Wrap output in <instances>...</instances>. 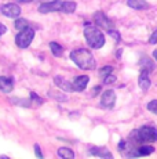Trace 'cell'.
<instances>
[{
  "label": "cell",
  "instance_id": "cell-1",
  "mask_svg": "<svg viewBox=\"0 0 157 159\" xmlns=\"http://www.w3.org/2000/svg\"><path fill=\"white\" fill-rule=\"evenodd\" d=\"M70 60L81 69H94L95 68V60L94 56L86 48H77L70 53Z\"/></svg>",
  "mask_w": 157,
  "mask_h": 159
},
{
  "label": "cell",
  "instance_id": "cell-2",
  "mask_svg": "<svg viewBox=\"0 0 157 159\" xmlns=\"http://www.w3.org/2000/svg\"><path fill=\"white\" fill-rule=\"evenodd\" d=\"M129 140L134 144H142V143H155L157 141V129L153 126H142L139 130L131 133Z\"/></svg>",
  "mask_w": 157,
  "mask_h": 159
},
{
  "label": "cell",
  "instance_id": "cell-3",
  "mask_svg": "<svg viewBox=\"0 0 157 159\" xmlns=\"http://www.w3.org/2000/svg\"><path fill=\"white\" fill-rule=\"evenodd\" d=\"M84 36H86L87 43L90 44L91 48H101L105 44V36L98 28L91 25H87L84 29Z\"/></svg>",
  "mask_w": 157,
  "mask_h": 159
},
{
  "label": "cell",
  "instance_id": "cell-4",
  "mask_svg": "<svg viewBox=\"0 0 157 159\" xmlns=\"http://www.w3.org/2000/svg\"><path fill=\"white\" fill-rule=\"evenodd\" d=\"M33 38H35V29H32L31 26H26L25 29H22L15 38V43L18 47L26 48L29 47V44L32 43Z\"/></svg>",
  "mask_w": 157,
  "mask_h": 159
},
{
  "label": "cell",
  "instance_id": "cell-5",
  "mask_svg": "<svg viewBox=\"0 0 157 159\" xmlns=\"http://www.w3.org/2000/svg\"><path fill=\"white\" fill-rule=\"evenodd\" d=\"M2 14L8 18H18L21 15V7L14 3H7V4L2 6Z\"/></svg>",
  "mask_w": 157,
  "mask_h": 159
},
{
  "label": "cell",
  "instance_id": "cell-6",
  "mask_svg": "<svg viewBox=\"0 0 157 159\" xmlns=\"http://www.w3.org/2000/svg\"><path fill=\"white\" fill-rule=\"evenodd\" d=\"M94 21L96 24V26H99V28L102 29H113V22L109 20V18L105 15V13H102V11H96L95 15H94Z\"/></svg>",
  "mask_w": 157,
  "mask_h": 159
},
{
  "label": "cell",
  "instance_id": "cell-7",
  "mask_svg": "<svg viewBox=\"0 0 157 159\" xmlns=\"http://www.w3.org/2000/svg\"><path fill=\"white\" fill-rule=\"evenodd\" d=\"M114 102H116V93L113 90H106L101 97V107L102 108L110 109L114 107Z\"/></svg>",
  "mask_w": 157,
  "mask_h": 159
},
{
  "label": "cell",
  "instance_id": "cell-8",
  "mask_svg": "<svg viewBox=\"0 0 157 159\" xmlns=\"http://www.w3.org/2000/svg\"><path fill=\"white\" fill-rule=\"evenodd\" d=\"M61 6L62 2L57 0V2H51V3H41L39 11L40 13H54V11H61Z\"/></svg>",
  "mask_w": 157,
  "mask_h": 159
},
{
  "label": "cell",
  "instance_id": "cell-9",
  "mask_svg": "<svg viewBox=\"0 0 157 159\" xmlns=\"http://www.w3.org/2000/svg\"><path fill=\"white\" fill-rule=\"evenodd\" d=\"M153 151H155V148L152 145H141L138 148H132L128 157H146V155L153 154Z\"/></svg>",
  "mask_w": 157,
  "mask_h": 159
},
{
  "label": "cell",
  "instance_id": "cell-10",
  "mask_svg": "<svg viewBox=\"0 0 157 159\" xmlns=\"http://www.w3.org/2000/svg\"><path fill=\"white\" fill-rule=\"evenodd\" d=\"M88 80L90 78L87 75H81V76H77L73 82H72V86H73V90L74 91H83L84 89L87 87L88 84Z\"/></svg>",
  "mask_w": 157,
  "mask_h": 159
},
{
  "label": "cell",
  "instance_id": "cell-11",
  "mask_svg": "<svg viewBox=\"0 0 157 159\" xmlns=\"http://www.w3.org/2000/svg\"><path fill=\"white\" fill-rule=\"evenodd\" d=\"M90 154L94 157L105 158V159H112V152L105 147H91L90 148Z\"/></svg>",
  "mask_w": 157,
  "mask_h": 159
},
{
  "label": "cell",
  "instance_id": "cell-12",
  "mask_svg": "<svg viewBox=\"0 0 157 159\" xmlns=\"http://www.w3.org/2000/svg\"><path fill=\"white\" fill-rule=\"evenodd\" d=\"M14 89V82L13 79L6 78V76H0V90L3 93H11Z\"/></svg>",
  "mask_w": 157,
  "mask_h": 159
},
{
  "label": "cell",
  "instance_id": "cell-13",
  "mask_svg": "<svg viewBox=\"0 0 157 159\" xmlns=\"http://www.w3.org/2000/svg\"><path fill=\"white\" fill-rule=\"evenodd\" d=\"M139 87L142 89L143 91L149 90L150 87V79H149V71H146V69H143L139 76Z\"/></svg>",
  "mask_w": 157,
  "mask_h": 159
},
{
  "label": "cell",
  "instance_id": "cell-14",
  "mask_svg": "<svg viewBox=\"0 0 157 159\" xmlns=\"http://www.w3.org/2000/svg\"><path fill=\"white\" fill-rule=\"evenodd\" d=\"M54 82H55L57 86L61 87L63 91H73V86H72V83L66 82L62 76H55V78H54Z\"/></svg>",
  "mask_w": 157,
  "mask_h": 159
},
{
  "label": "cell",
  "instance_id": "cell-15",
  "mask_svg": "<svg viewBox=\"0 0 157 159\" xmlns=\"http://www.w3.org/2000/svg\"><path fill=\"white\" fill-rule=\"evenodd\" d=\"M127 4L131 8H135V10H145V8L149 7L146 0H128Z\"/></svg>",
  "mask_w": 157,
  "mask_h": 159
},
{
  "label": "cell",
  "instance_id": "cell-16",
  "mask_svg": "<svg viewBox=\"0 0 157 159\" xmlns=\"http://www.w3.org/2000/svg\"><path fill=\"white\" fill-rule=\"evenodd\" d=\"M76 3L72 2V0H68V2H62V6H61V11L65 14H72L74 13L76 10Z\"/></svg>",
  "mask_w": 157,
  "mask_h": 159
},
{
  "label": "cell",
  "instance_id": "cell-17",
  "mask_svg": "<svg viewBox=\"0 0 157 159\" xmlns=\"http://www.w3.org/2000/svg\"><path fill=\"white\" fill-rule=\"evenodd\" d=\"M50 48H51V53H53L55 57H62L63 48H62V46L59 43H57V42H51V43H50Z\"/></svg>",
  "mask_w": 157,
  "mask_h": 159
},
{
  "label": "cell",
  "instance_id": "cell-18",
  "mask_svg": "<svg viewBox=\"0 0 157 159\" xmlns=\"http://www.w3.org/2000/svg\"><path fill=\"white\" fill-rule=\"evenodd\" d=\"M58 155L61 158H63V159H73L74 158L73 151L69 149V148H66V147H62V148L58 149Z\"/></svg>",
  "mask_w": 157,
  "mask_h": 159
},
{
  "label": "cell",
  "instance_id": "cell-19",
  "mask_svg": "<svg viewBox=\"0 0 157 159\" xmlns=\"http://www.w3.org/2000/svg\"><path fill=\"white\" fill-rule=\"evenodd\" d=\"M48 96H50L51 98H54V100H57V101H59V102L68 101V97H66L65 94L59 93V91H53V90H50V91H48Z\"/></svg>",
  "mask_w": 157,
  "mask_h": 159
},
{
  "label": "cell",
  "instance_id": "cell-20",
  "mask_svg": "<svg viewBox=\"0 0 157 159\" xmlns=\"http://www.w3.org/2000/svg\"><path fill=\"white\" fill-rule=\"evenodd\" d=\"M14 26H15L18 30H22V29H25L26 26H28V21L23 20V18H17V21H15V24H14Z\"/></svg>",
  "mask_w": 157,
  "mask_h": 159
},
{
  "label": "cell",
  "instance_id": "cell-21",
  "mask_svg": "<svg viewBox=\"0 0 157 159\" xmlns=\"http://www.w3.org/2000/svg\"><path fill=\"white\" fill-rule=\"evenodd\" d=\"M112 71H113V68H112V66H104V68L101 69V72H99V75L102 76V78H105V76H108V75H110L112 73Z\"/></svg>",
  "mask_w": 157,
  "mask_h": 159
},
{
  "label": "cell",
  "instance_id": "cell-22",
  "mask_svg": "<svg viewBox=\"0 0 157 159\" xmlns=\"http://www.w3.org/2000/svg\"><path fill=\"white\" fill-rule=\"evenodd\" d=\"M147 109H149L150 112L157 114V100H153V101H150L149 104H147Z\"/></svg>",
  "mask_w": 157,
  "mask_h": 159
},
{
  "label": "cell",
  "instance_id": "cell-23",
  "mask_svg": "<svg viewBox=\"0 0 157 159\" xmlns=\"http://www.w3.org/2000/svg\"><path fill=\"white\" fill-rule=\"evenodd\" d=\"M13 102H18V105L21 107H31V102L28 101V100H19V98H13L11 100Z\"/></svg>",
  "mask_w": 157,
  "mask_h": 159
},
{
  "label": "cell",
  "instance_id": "cell-24",
  "mask_svg": "<svg viewBox=\"0 0 157 159\" xmlns=\"http://www.w3.org/2000/svg\"><path fill=\"white\" fill-rule=\"evenodd\" d=\"M104 79V83L105 84H110V83H113V82H116V76L114 75H108V76H105V78H102Z\"/></svg>",
  "mask_w": 157,
  "mask_h": 159
},
{
  "label": "cell",
  "instance_id": "cell-25",
  "mask_svg": "<svg viewBox=\"0 0 157 159\" xmlns=\"http://www.w3.org/2000/svg\"><path fill=\"white\" fill-rule=\"evenodd\" d=\"M108 33H109L110 36H113L114 40H116V42H119V40H120V33L117 32V30H114V29H109V30H108Z\"/></svg>",
  "mask_w": 157,
  "mask_h": 159
},
{
  "label": "cell",
  "instance_id": "cell-26",
  "mask_svg": "<svg viewBox=\"0 0 157 159\" xmlns=\"http://www.w3.org/2000/svg\"><path fill=\"white\" fill-rule=\"evenodd\" d=\"M31 98H32V101L37 102L39 105H40V104H43V100H41L40 97H39V96H37V94H36V93H31Z\"/></svg>",
  "mask_w": 157,
  "mask_h": 159
},
{
  "label": "cell",
  "instance_id": "cell-27",
  "mask_svg": "<svg viewBox=\"0 0 157 159\" xmlns=\"http://www.w3.org/2000/svg\"><path fill=\"white\" fill-rule=\"evenodd\" d=\"M149 43H150V44H156V43H157V29H156V32L153 33L152 36H150Z\"/></svg>",
  "mask_w": 157,
  "mask_h": 159
},
{
  "label": "cell",
  "instance_id": "cell-28",
  "mask_svg": "<svg viewBox=\"0 0 157 159\" xmlns=\"http://www.w3.org/2000/svg\"><path fill=\"white\" fill-rule=\"evenodd\" d=\"M35 152H36V155H37V158H43V154H41L39 144H35Z\"/></svg>",
  "mask_w": 157,
  "mask_h": 159
},
{
  "label": "cell",
  "instance_id": "cell-29",
  "mask_svg": "<svg viewBox=\"0 0 157 159\" xmlns=\"http://www.w3.org/2000/svg\"><path fill=\"white\" fill-rule=\"evenodd\" d=\"M125 145H127V143H125V141H120L119 149H120V151H124V149H125Z\"/></svg>",
  "mask_w": 157,
  "mask_h": 159
},
{
  "label": "cell",
  "instance_id": "cell-30",
  "mask_svg": "<svg viewBox=\"0 0 157 159\" xmlns=\"http://www.w3.org/2000/svg\"><path fill=\"white\" fill-rule=\"evenodd\" d=\"M6 30H7V28H6L3 24H0V35H2V33H6Z\"/></svg>",
  "mask_w": 157,
  "mask_h": 159
},
{
  "label": "cell",
  "instance_id": "cell-31",
  "mask_svg": "<svg viewBox=\"0 0 157 159\" xmlns=\"http://www.w3.org/2000/svg\"><path fill=\"white\" fill-rule=\"evenodd\" d=\"M15 3H31L33 2V0H14Z\"/></svg>",
  "mask_w": 157,
  "mask_h": 159
},
{
  "label": "cell",
  "instance_id": "cell-32",
  "mask_svg": "<svg viewBox=\"0 0 157 159\" xmlns=\"http://www.w3.org/2000/svg\"><path fill=\"white\" fill-rule=\"evenodd\" d=\"M99 89H101V87H95L94 90H92V93H91V96H92V97H94V96H96V91H98Z\"/></svg>",
  "mask_w": 157,
  "mask_h": 159
},
{
  "label": "cell",
  "instance_id": "cell-33",
  "mask_svg": "<svg viewBox=\"0 0 157 159\" xmlns=\"http://www.w3.org/2000/svg\"><path fill=\"white\" fill-rule=\"evenodd\" d=\"M51 2H57V0H41V3H51Z\"/></svg>",
  "mask_w": 157,
  "mask_h": 159
},
{
  "label": "cell",
  "instance_id": "cell-34",
  "mask_svg": "<svg viewBox=\"0 0 157 159\" xmlns=\"http://www.w3.org/2000/svg\"><path fill=\"white\" fill-rule=\"evenodd\" d=\"M153 57H155V60L157 61V50H155V51H153Z\"/></svg>",
  "mask_w": 157,
  "mask_h": 159
}]
</instances>
